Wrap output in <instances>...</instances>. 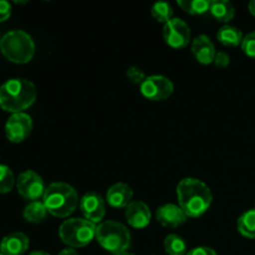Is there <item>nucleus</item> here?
Listing matches in <instances>:
<instances>
[{
	"label": "nucleus",
	"instance_id": "nucleus-1",
	"mask_svg": "<svg viewBox=\"0 0 255 255\" xmlns=\"http://www.w3.org/2000/svg\"><path fill=\"white\" fill-rule=\"evenodd\" d=\"M178 206L188 218L203 216L212 204V192L204 182L197 178H184L177 186Z\"/></svg>",
	"mask_w": 255,
	"mask_h": 255
},
{
	"label": "nucleus",
	"instance_id": "nucleus-2",
	"mask_svg": "<svg viewBox=\"0 0 255 255\" xmlns=\"http://www.w3.org/2000/svg\"><path fill=\"white\" fill-rule=\"evenodd\" d=\"M36 100V87L25 79H10L0 86V107L11 114H21Z\"/></svg>",
	"mask_w": 255,
	"mask_h": 255
},
{
	"label": "nucleus",
	"instance_id": "nucleus-3",
	"mask_svg": "<svg viewBox=\"0 0 255 255\" xmlns=\"http://www.w3.org/2000/svg\"><path fill=\"white\" fill-rule=\"evenodd\" d=\"M42 203L47 209V213L56 218H66L71 216L80 204L76 189L64 182H54L46 187Z\"/></svg>",
	"mask_w": 255,
	"mask_h": 255
},
{
	"label": "nucleus",
	"instance_id": "nucleus-4",
	"mask_svg": "<svg viewBox=\"0 0 255 255\" xmlns=\"http://www.w3.org/2000/svg\"><path fill=\"white\" fill-rule=\"evenodd\" d=\"M0 51L10 62L26 64L34 57V40L22 30H11L1 37Z\"/></svg>",
	"mask_w": 255,
	"mask_h": 255
},
{
	"label": "nucleus",
	"instance_id": "nucleus-5",
	"mask_svg": "<svg viewBox=\"0 0 255 255\" xmlns=\"http://www.w3.org/2000/svg\"><path fill=\"white\" fill-rule=\"evenodd\" d=\"M96 241L105 251L115 255L127 252L131 247V233L124 224L106 221L97 226Z\"/></svg>",
	"mask_w": 255,
	"mask_h": 255
},
{
	"label": "nucleus",
	"instance_id": "nucleus-6",
	"mask_svg": "<svg viewBox=\"0 0 255 255\" xmlns=\"http://www.w3.org/2000/svg\"><path fill=\"white\" fill-rule=\"evenodd\" d=\"M96 224L87 219L71 218L65 221L59 229V236L62 243L71 248L86 247L96 238Z\"/></svg>",
	"mask_w": 255,
	"mask_h": 255
},
{
	"label": "nucleus",
	"instance_id": "nucleus-7",
	"mask_svg": "<svg viewBox=\"0 0 255 255\" xmlns=\"http://www.w3.org/2000/svg\"><path fill=\"white\" fill-rule=\"evenodd\" d=\"M16 188L20 196L30 202L39 201L44 197L46 187L41 177L34 171H25L16 179Z\"/></svg>",
	"mask_w": 255,
	"mask_h": 255
},
{
	"label": "nucleus",
	"instance_id": "nucleus-8",
	"mask_svg": "<svg viewBox=\"0 0 255 255\" xmlns=\"http://www.w3.org/2000/svg\"><path fill=\"white\" fill-rule=\"evenodd\" d=\"M139 87H141V94L151 101H163L173 94L174 90L171 80L161 75L146 77Z\"/></svg>",
	"mask_w": 255,
	"mask_h": 255
},
{
	"label": "nucleus",
	"instance_id": "nucleus-9",
	"mask_svg": "<svg viewBox=\"0 0 255 255\" xmlns=\"http://www.w3.org/2000/svg\"><path fill=\"white\" fill-rule=\"evenodd\" d=\"M164 41L173 49H183L191 41V29L178 17H173L163 26Z\"/></svg>",
	"mask_w": 255,
	"mask_h": 255
},
{
	"label": "nucleus",
	"instance_id": "nucleus-10",
	"mask_svg": "<svg viewBox=\"0 0 255 255\" xmlns=\"http://www.w3.org/2000/svg\"><path fill=\"white\" fill-rule=\"evenodd\" d=\"M32 129V120L25 112L12 114L5 124V136L12 143H20L30 136Z\"/></svg>",
	"mask_w": 255,
	"mask_h": 255
},
{
	"label": "nucleus",
	"instance_id": "nucleus-11",
	"mask_svg": "<svg viewBox=\"0 0 255 255\" xmlns=\"http://www.w3.org/2000/svg\"><path fill=\"white\" fill-rule=\"evenodd\" d=\"M80 209L85 219L91 223H101L106 214V199L96 192H89L80 199Z\"/></svg>",
	"mask_w": 255,
	"mask_h": 255
},
{
	"label": "nucleus",
	"instance_id": "nucleus-12",
	"mask_svg": "<svg viewBox=\"0 0 255 255\" xmlns=\"http://www.w3.org/2000/svg\"><path fill=\"white\" fill-rule=\"evenodd\" d=\"M126 221L134 229H143L151 222L149 207L142 201H132L125 209Z\"/></svg>",
	"mask_w": 255,
	"mask_h": 255
},
{
	"label": "nucleus",
	"instance_id": "nucleus-13",
	"mask_svg": "<svg viewBox=\"0 0 255 255\" xmlns=\"http://www.w3.org/2000/svg\"><path fill=\"white\" fill-rule=\"evenodd\" d=\"M187 218L182 208L176 204H164L161 206L156 211V219L161 226L167 227V228H177L186 223Z\"/></svg>",
	"mask_w": 255,
	"mask_h": 255
},
{
	"label": "nucleus",
	"instance_id": "nucleus-14",
	"mask_svg": "<svg viewBox=\"0 0 255 255\" xmlns=\"http://www.w3.org/2000/svg\"><path fill=\"white\" fill-rule=\"evenodd\" d=\"M29 238L24 233L15 232L1 239L0 253L2 255H22L29 249Z\"/></svg>",
	"mask_w": 255,
	"mask_h": 255
},
{
	"label": "nucleus",
	"instance_id": "nucleus-15",
	"mask_svg": "<svg viewBox=\"0 0 255 255\" xmlns=\"http://www.w3.org/2000/svg\"><path fill=\"white\" fill-rule=\"evenodd\" d=\"M192 52L197 61L203 65L212 64L217 54L214 44L207 35H199L192 41Z\"/></svg>",
	"mask_w": 255,
	"mask_h": 255
},
{
	"label": "nucleus",
	"instance_id": "nucleus-16",
	"mask_svg": "<svg viewBox=\"0 0 255 255\" xmlns=\"http://www.w3.org/2000/svg\"><path fill=\"white\" fill-rule=\"evenodd\" d=\"M133 191L126 183H116L110 187L106 193V202L112 208H126L132 202Z\"/></svg>",
	"mask_w": 255,
	"mask_h": 255
},
{
	"label": "nucleus",
	"instance_id": "nucleus-17",
	"mask_svg": "<svg viewBox=\"0 0 255 255\" xmlns=\"http://www.w3.org/2000/svg\"><path fill=\"white\" fill-rule=\"evenodd\" d=\"M209 12L214 19L221 22H229L236 15L234 6L228 0H213V1H211Z\"/></svg>",
	"mask_w": 255,
	"mask_h": 255
},
{
	"label": "nucleus",
	"instance_id": "nucleus-18",
	"mask_svg": "<svg viewBox=\"0 0 255 255\" xmlns=\"http://www.w3.org/2000/svg\"><path fill=\"white\" fill-rule=\"evenodd\" d=\"M217 39L224 46H238L242 45L244 36L243 32L236 26H231V25H224L217 32Z\"/></svg>",
	"mask_w": 255,
	"mask_h": 255
},
{
	"label": "nucleus",
	"instance_id": "nucleus-19",
	"mask_svg": "<svg viewBox=\"0 0 255 255\" xmlns=\"http://www.w3.org/2000/svg\"><path fill=\"white\" fill-rule=\"evenodd\" d=\"M46 216L47 209L41 201L30 202L22 212V217H24L25 221L34 224L42 223L46 219Z\"/></svg>",
	"mask_w": 255,
	"mask_h": 255
},
{
	"label": "nucleus",
	"instance_id": "nucleus-20",
	"mask_svg": "<svg viewBox=\"0 0 255 255\" xmlns=\"http://www.w3.org/2000/svg\"><path fill=\"white\" fill-rule=\"evenodd\" d=\"M238 231L248 239H255V209L247 211L238 219Z\"/></svg>",
	"mask_w": 255,
	"mask_h": 255
},
{
	"label": "nucleus",
	"instance_id": "nucleus-21",
	"mask_svg": "<svg viewBox=\"0 0 255 255\" xmlns=\"http://www.w3.org/2000/svg\"><path fill=\"white\" fill-rule=\"evenodd\" d=\"M178 6L191 15H204L211 10V1L207 0H178Z\"/></svg>",
	"mask_w": 255,
	"mask_h": 255
},
{
	"label": "nucleus",
	"instance_id": "nucleus-22",
	"mask_svg": "<svg viewBox=\"0 0 255 255\" xmlns=\"http://www.w3.org/2000/svg\"><path fill=\"white\" fill-rule=\"evenodd\" d=\"M164 251L168 255H187V243L177 234H168L164 239Z\"/></svg>",
	"mask_w": 255,
	"mask_h": 255
},
{
	"label": "nucleus",
	"instance_id": "nucleus-23",
	"mask_svg": "<svg viewBox=\"0 0 255 255\" xmlns=\"http://www.w3.org/2000/svg\"><path fill=\"white\" fill-rule=\"evenodd\" d=\"M151 14L157 21L163 22V24H167L169 20L173 19V9H172L171 4L166 1H158L153 4L151 9Z\"/></svg>",
	"mask_w": 255,
	"mask_h": 255
},
{
	"label": "nucleus",
	"instance_id": "nucleus-24",
	"mask_svg": "<svg viewBox=\"0 0 255 255\" xmlns=\"http://www.w3.org/2000/svg\"><path fill=\"white\" fill-rule=\"evenodd\" d=\"M15 183H16V179L11 169L5 164H0V193L5 194L11 192Z\"/></svg>",
	"mask_w": 255,
	"mask_h": 255
},
{
	"label": "nucleus",
	"instance_id": "nucleus-25",
	"mask_svg": "<svg viewBox=\"0 0 255 255\" xmlns=\"http://www.w3.org/2000/svg\"><path fill=\"white\" fill-rule=\"evenodd\" d=\"M241 46H242V50H243V52L247 55V56L255 59V31L249 32L248 35L244 36Z\"/></svg>",
	"mask_w": 255,
	"mask_h": 255
},
{
	"label": "nucleus",
	"instance_id": "nucleus-26",
	"mask_svg": "<svg viewBox=\"0 0 255 255\" xmlns=\"http://www.w3.org/2000/svg\"><path fill=\"white\" fill-rule=\"evenodd\" d=\"M126 76H127V79L132 82V84L139 85V86H141L142 82L146 80V74H144L143 70L139 69V67H136V66L129 67L126 72Z\"/></svg>",
	"mask_w": 255,
	"mask_h": 255
},
{
	"label": "nucleus",
	"instance_id": "nucleus-27",
	"mask_svg": "<svg viewBox=\"0 0 255 255\" xmlns=\"http://www.w3.org/2000/svg\"><path fill=\"white\" fill-rule=\"evenodd\" d=\"M231 62V57L227 52L224 51H218L216 54V57H214L213 64L216 65L217 67H227Z\"/></svg>",
	"mask_w": 255,
	"mask_h": 255
},
{
	"label": "nucleus",
	"instance_id": "nucleus-28",
	"mask_svg": "<svg viewBox=\"0 0 255 255\" xmlns=\"http://www.w3.org/2000/svg\"><path fill=\"white\" fill-rule=\"evenodd\" d=\"M11 15V5L9 1L0 0V22L7 20Z\"/></svg>",
	"mask_w": 255,
	"mask_h": 255
},
{
	"label": "nucleus",
	"instance_id": "nucleus-29",
	"mask_svg": "<svg viewBox=\"0 0 255 255\" xmlns=\"http://www.w3.org/2000/svg\"><path fill=\"white\" fill-rule=\"evenodd\" d=\"M187 255H217V253L214 249L209 248V247H198V248L189 251Z\"/></svg>",
	"mask_w": 255,
	"mask_h": 255
},
{
	"label": "nucleus",
	"instance_id": "nucleus-30",
	"mask_svg": "<svg viewBox=\"0 0 255 255\" xmlns=\"http://www.w3.org/2000/svg\"><path fill=\"white\" fill-rule=\"evenodd\" d=\"M59 255H79V254H77V252L75 251V249L67 248V249H64V251L60 252Z\"/></svg>",
	"mask_w": 255,
	"mask_h": 255
},
{
	"label": "nucleus",
	"instance_id": "nucleus-31",
	"mask_svg": "<svg viewBox=\"0 0 255 255\" xmlns=\"http://www.w3.org/2000/svg\"><path fill=\"white\" fill-rule=\"evenodd\" d=\"M248 9H249V12H251L252 15H254V16H255V0H252V1L249 2Z\"/></svg>",
	"mask_w": 255,
	"mask_h": 255
},
{
	"label": "nucleus",
	"instance_id": "nucleus-32",
	"mask_svg": "<svg viewBox=\"0 0 255 255\" xmlns=\"http://www.w3.org/2000/svg\"><path fill=\"white\" fill-rule=\"evenodd\" d=\"M29 255H50L46 252H41V251H36V252H31Z\"/></svg>",
	"mask_w": 255,
	"mask_h": 255
},
{
	"label": "nucleus",
	"instance_id": "nucleus-33",
	"mask_svg": "<svg viewBox=\"0 0 255 255\" xmlns=\"http://www.w3.org/2000/svg\"><path fill=\"white\" fill-rule=\"evenodd\" d=\"M115 255H134V254L129 253V252H124V253H119V254H115Z\"/></svg>",
	"mask_w": 255,
	"mask_h": 255
},
{
	"label": "nucleus",
	"instance_id": "nucleus-34",
	"mask_svg": "<svg viewBox=\"0 0 255 255\" xmlns=\"http://www.w3.org/2000/svg\"><path fill=\"white\" fill-rule=\"evenodd\" d=\"M0 41H1V37H0Z\"/></svg>",
	"mask_w": 255,
	"mask_h": 255
},
{
	"label": "nucleus",
	"instance_id": "nucleus-35",
	"mask_svg": "<svg viewBox=\"0 0 255 255\" xmlns=\"http://www.w3.org/2000/svg\"><path fill=\"white\" fill-rule=\"evenodd\" d=\"M0 255H2V254H1V253H0Z\"/></svg>",
	"mask_w": 255,
	"mask_h": 255
}]
</instances>
